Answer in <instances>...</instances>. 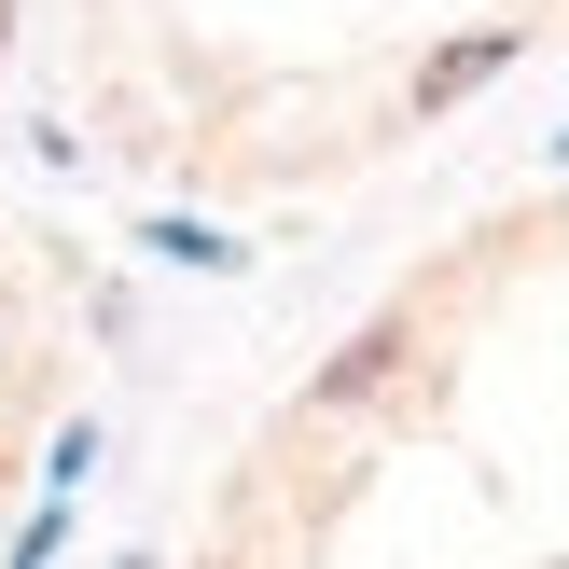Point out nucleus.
Returning a JSON list of instances; mask_svg holds the SVG:
<instances>
[{"instance_id": "nucleus-1", "label": "nucleus", "mask_w": 569, "mask_h": 569, "mask_svg": "<svg viewBox=\"0 0 569 569\" xmlns=\"http://www.w3.org/2000/svg\"><path fill=\"white\" fill-rule=\"evenodd\" d=\"M0 56H14V0H0Z\"/></svg>"}]
</instances>
